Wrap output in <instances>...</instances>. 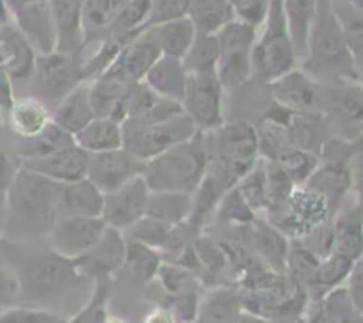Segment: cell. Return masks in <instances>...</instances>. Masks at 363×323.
Here are the masks:
<instances>
[{"mask_svg": "<svg viewBox=\"0 0 363 323\" xmlns=\"http://www.w3.org/2000/svg\"><path fill=\"white\" fill-rule=\"evenodd\" d=\"M67 318L46 309L6 307L0 309V323H66Z\"/></svg>", "mask_w": 363, "mask_h": 323, "instance_id": "49", "label": "cell"}, {"mask_svg": "<svg viewBox=\"0 0 363 323\" xmlns=\"http://www.w3.org/2000/svg\"><path fill=\"white\" fill-rule=\"evenodd\" d=\"M105 229L101 217H60L46 234L48 248L62 258L77 259L98 243Z\"/></svg>", "mask_w": 363, "mask_h": 323, "instance_id": "11", "label": "cell"}, {"mask_svg": "<svg viewBox=\"0 0 363 323\" xmlns=\"http://www.w3.org/2000/svg\"><path fill=\"white\" fill-rule=\"evenodd\" d=\"M60 185L20 165L6 192L4 240L11 243L46 238L59 219Z\"/></svg>", "mask_w": 363, "mask_h": 323, "instance_id": "1", "label": "cell"}, {"mask_svg": "<svg viewBox=\"0 0 363 323\" xmlns=\"http://www.w3.org/2000/svg\"><path fill=\"white\" fill-rule=\"evenodd\" d=\"M18 169H20V165L11 158L9 153L0 149V194H6L9 190L11 183L16 177Z\"/></svg>", "mask_w": 363, "mask_h": 323, "instance_id": "53", "label": "cell"}, {"mask_svg": "<svg viewBox=\"0 0 363 323\" xmlns=\"http://www.w3.org/2000/svg\"><path fill=\"white\" fill-rule=\"evenodd\" d=\"M305 185L321 194L328 201L332 213H335L351 188V167L347 165V158L339 155L326 160L323 165L319 163V167Z\"/></svg>", "mask_w": 363, "mask_h": 323, "instance_id": "22", "label": "cell"}, {"mask_svg": "<svg viewBox=\"0 0 363 323\" xmlns=\"http://www.w3.org/2000/svg\"><path fill=\"white\" fill-rule=\"evenodd\" d=\"M332 254L357 263L363 256V209L358 204L342 209L332 222Z\"/></svg>", "mask_w": 363, "mask_h": 323, "instance_id": "24", "label": "cell"}, {"mask_svg": "<svg viewBox=\"0 0 363 323\" xmlns=\"http://www.w3.org/2000/svg\"><path fill=\"white\" fill-rule=\"evenodd\" d=\"M188 73L179 59L162 55L155 62V66L147 71L144 84L151 89L155 94L170 102L181 103L186 91Z\"/></svg>", "mask_w": 363, "mask_h": 323, "instance_id": "26", "label": "cell"}, {"mask_svg": "<svg viewBox=\"0 0 363 323\" xmlns=\"http://www.w3.org/2000/svg\"><path fill=\"white\" fill-rule=\"evenodd\" d=\"M110 295V283L108 280H96V291L89 304L73 316L67 319L66 323H106L108 316H106V300Z\"/></svg>", "mask_w": 363, "mask_h": 323, "instance_id": "47", "label": "cell"}, {"mask_svg": "<svg viewBox=\"0 0 363 323\" xmlns=\"http://www.w3.org/2000/svg\"><path fill=\"white\" fill-rule=\"evenodd\" d=\"M318 302V309L308 323H363V318L347 297L346 288H337Z\"/></svg>", "mask_w": 363, "mask_h": 323, "instance_id": "39", "label": "cell"}, {"mask_svg": "<svg viewBox=\"0 0 363 323\" xmlns=\"http://www.w3.org/2000/svg\"><path fill=\"white\" fill-rule=\"evenodd\" d=\"M156 277L160 279L163 290L170 295V298L201 291V279L191 270L184 268L177 263H162Z\"/></svg>", "mask_w": 363, "mask_h": 323, "instance_id": "44", "label": "cell"}, {"mask_svg": "<svg viewBox=\"0 0 363 323\" xmlns=\"http://www.w3.org/2000/svg\"><path fill=\"white\" fill-rule=\"evenodd\" d=\"M296 62L298 57L284 16L282 0H272L268 20L259 31L257 41L252 48L254 77L269 84L294 70Z\"/></svg>", "mask_w": 363, "mask_h": 323, "instance_id": "4", "label": "cell"}, {"mask_svg": "<svg viewBox=\"0 0 363 323\" xmlns=\"http://www.w3.org/2000/svg\"><path fill=\"white\" fill-rule=\"evenodd\" d=\"M87 163L89 155L77 144L71 148L62 149V151L50 155L46 158L38 160H23L20 163L25 169L38 173L55 183H73V181L87 177Z\"/></svg>", "mask_w": 363, "mask_h": 323, "instance_id": "21", "label": "cell"}, {"mask_svg": "<svg viewBox=\"0 0 363 323\" xmlns=\"http://www.w3.org/2000/svg\"><path fill=\"white\" fill-rule=\"evenodd\" d=\"M354 261L344 258L339 254H328L326 258L319 259L318 270L314 273L311 288H308V297L321 300L328 293H332L337 288H342L353 270Z\"/></svg>", "mask_w": 363, "mask_h": 323, "instance_id": "34", "label": "cell"}, {"mask_svg": "<svg viewBox=\"0 0 363 323\" xmlns=\"http://www.w3.org/2000/svg\"><path fill=\"white\" fill-rule=\"evenodd\" d=\"M197 128L186 114L162 121V123H123V148L142 162H149L167 149L186 142L197 133Z\"/></svg>", "mask_w": 363, "mask_h": 323, "instance_id": "6", "label": "cell"}, {"mask_svg": "<svg viewBox=\"0 0 363 323\" xmlns=\"http://www.w3.org/2000/svg\"><path fill=\"white\" fill-rule=\"evenodd\" d=\"M14 270L20 279V293L32 298L55 297L85 280L74 268L73 259L62 258L50 248L34 254Z\"/></svg>", "mask_w": 363, "mask_h": 323, "instance_id": "5", "label": "cell"}, {"mask_svg": "<svg viewBox=\"0 0 363 323\" xmlns=\"http://www.w3.org/2000/svg\"><path fill=\"white\" fill-rule=\"evenodd\" d=\"M126 259V236L123 231L106 226L98 243L80 258L73 259L77 272L85 280H110L119 272Z\"/></svg>", "mask_w": 363, "mask_h": 323, "instance_id": "15", "label": "cell"}, {"mask_svg": "<svg viewBox=\"0 0 363 323\" xmlns=\"http://www.w3.org/2000/svg\"><path fill=\"white\" fill-rule=\"evenodd\" d=\"M160 252L140 241L128 240L126 238V259H124L123 268L133 277L137 283L147 284L156 279L158 270L162 266Z\"/></svg>", "mask_w": 363, "mask_h": 323, "instance_id": "40", "label": "cell"}, {"mask_svg": "<svg viewBox=\"0 0 363 323\" xmlns=\"http://www.w3.org/2000/svg\"><path fill=\"white\" fill-rule=\"evenodd\" d=\"M145 323H176L174 322V314L169 309H156L155 312L149 314Z\"/></svg>", "mask_w": 363, "mask_h": 323, "instance_id": "55", "label": "cell"}, {"mask_svg": "<svg viewBox=\"0 0 363 323\" xmlns=\"http://www.w3.org/2000/svg\"><path fill=\"white\" fill-rule=\"evenodd\" d=\"M103 206H105V194L87 177L60 185L59 219L60 217H101Z\"/></svg>", "mask_w": 363, "mask_h": 323, "instance_id": "23", "label": "cell"}, {"mask_svg": "<svg viewBox=\"0 0 363 323\" xmlns=\"http://www.w3.org/2000/svg\"><path fill=\"white\" fill-rule=\"evenodd\" d=\"M188 20L194 23L197 34H218L227 23L236 20L230 0H191Z\"/></svg>", "mask_w": 363, "mask_h": 323, "instance_id": "32", "label": "cell"}, {"mask_svg": "<svg viewBox=\"0 0 363 323\" xmlns=\"http://www.w3.org/2000/svg\"><path fill=\"white\" fill-rule=\"evenodd\" d=\"M74 144L87 155L123 148V124L108 117H96L74 135Z\"/></svg>", "mask_w": 363, "mask_h": 323, "instance_id": "29", "label": "cell"}, {"mask_svg": "<svg viewBox=\"0 0 363 323\" xmlns=\"http://www.w3.org/2000/svg\"><path fill=\"white\" fill-rule=\"evenodd\" d=\"M53 28H55V52L80 59L85 45L84 0H50Z\"/></svg>", "mask_w": 363, "mask_h": 323, "instance_id": "20", "label": "cell"}, {"mask_svg": "<svg viewBox=\"0 0 363 323\" xmlns=\"http://www.w3.org/2000/svg\"><path fill=\"white\" fill-rule=\"evenodd\" d=\"M145 162L138 160L124 148L89 155L87 180L94 183L103 194H112L121 187L144 176Z\"/></svg>", "mask_w": 363, "mask_h": 323, "instance_id": "13", "label": "cell"}, {"mask_svg": "<svg viewBox=\"0 0 363 323\" xmlns=\"http://www.w3.org/2000/svg\"><path fill=\"white\" fill-rule=\"evenodd\" d=\"M243 243L264 266L277 273H286L289 240L277 231L266 219H255L250 226H243Z\"/></svg>", "mask_w": 363, "mask_h": 323, "instance_id": "18", "label": "cell"}, {"mask_svg": "<svg viewBox=\"0 0 363 323\" xmlns=\"http://www.w3.org/2000/svg\"><path fill=\"white\" fill-rule=\"evenodd\" d=\"M48 109L35 98H21L9 109V124L21 138H32L41 133L50 123Z\"/></svg>", "mask_w": 363, "mask_h": 323, "instance_id": "37", "label": "cell"}, {"mask_svg": "<svg viewBox=\"0 0 363 323\" xmlns=\"http://www.w3.org/2000/svg\"><path fill=\"white\" fill-rule=\"evenodd\" d=\"M266 183H268V194H269V209L277 208V206L286 204L287 199L291 197L296 185L291 181V177L284 173L282 167L273 160H266ZM268 209V212H269Z\"/></svg>", "mask_w": 363, "mask_h": 323, "instance_id": "46", "label": "cell"}, {"mask_svg": "<svg viewBox=\"0 0 363 323\" xmlns=\"http://www.w3.org/2000/svg\"><path fill=\"white\" fill-rule=\"evenodd\" d=\"M273 103L300 114H321L325 106V87L305 70L287 71L269 82Z\"/></svg>", "mask_w": 363, "mask_h": 323, "instance_id": "12", "label": "cell"}, {"mask_svg": "<svg viewBox=\"0 0 363 323\" xmlns=\"http://www.w3.org/2000/svg\"><path fill=\"white\" fill-rule=\"evenodd\" d=\"M351 187L357 190V204L363 209V153L354 158V163L351 165Z\"/></svg>", "mask_w": 363, "mask_h": 323, "instance_id": "54", "label": "cell"}, {"mask_svg": "<svg viewBox=\"0 0 363 323\" xmlns=\"http://www.w3.org/2000/svg\"><path fill=\"white\" fill-rule=\"evenodd\" d=\"M223 87L216 73L188 75L186 91L181 102L186 114L199 131H215L223 121Z\"/></svg>", "mask_w": 363, "mask_h": 323, "instance_id": "10", "label": "cell"}, {"mask_svg": "<svg viewBox=\"0 0 363 323\" xmlns=\"http://www.w3.org/2000/svg\"><path fill=\"white\" fill-rule=\"evenodd\" d=\"M92 119H96L92 112L91 99H89V82H82L77 89L69 92L59 105L53 109L52 121L66 130L67 133L74 135L84 130Z\"/></svg>", "mask_w": 363, "mask_h": 323, "instance_id": "27", "label": "cell"}, {"mask_svg": "<svg viewBox=\"0 0 363 323\" xmlns=\"http://www.w3.org/2000/svg\"><path fill=\"white\" fill-rule=\"evenodd\" d=\"M20 295V279L9 261L0 258V309H6Z\"/></svg>", "mask_w": 363, "mask_h": 323, "instance_id": "51", "label": "cell"}, {"mask_svg": "<svg viewBox=\"0 0 363 323\" xmlns=\"http://www.w3.org/2000/svg\"><path fill=\"white\" fill-rule=\"evenodd\" d=\"M319 0H282L284 16H286L289 35L293 39L298 62L307 55L308 32L318 11Z\"/></svg>", "mask_w": 363, "mask_h": 323, "instance_id": "33", "label": "cell"}, {"mask_svg": "<svg viewBox=\"0 0 363 323\" xmlns=\"http://www.w3.org/2000/svg\"><path fill=\"white\" fill-rule=\"evenodd\" d=\"M241 311V293L234 288H218L202 302L194 323H236Z\"/></svg>", "mask_w": 363, "mask_h": 323, "instance_id": "36", "label": "cell"}, {"mask_svg": "<svg viewBox=\"0 0 363 323\" xmlns=\"http://www.w3.org/2000/svg\"><path fill=\"white\" fill-rule=\"evenodd\" d=\"M130 0H84L85 45L94 39L101 41L117 21ZM84 45V48H85Z\"/></svg>", "mask_w": 363, "mask_h": 323, "instance_id": "31", "label": "cell"}, {"mask_svg": "<svg viewBox=\"0 0 363 323\" xmlns=\"http://www.w3.org/2000/svg\"><path fill=\"white\" fill-rule=\"evenodd\" d=\"M286 206L303 224L308 233L318 226H321V224L332 220L333 217L328 201L321 194L308 188L307 185L294 188L291 197L287 199Z\"/></svg>", "mask_w": 363, "mask_h": 323, "instance_id": "30", "label": "cell"}, {"mask_svg": "<svg viewBox=\"0 0 363 323\" xmlns=\"http://www.w3.org/2000/svg\"><path fill=\"white\" fill-rule=\"evenodd\" d=\"M240 190L241 197L248 204V208L259 215V213H268L269 209V194H268V183H266V165L264 158H259L257 163L245 174L236 185Z\"/></svg>", "mask_w": 363, "mask_h": 323, "instance_id": "42", "label": "cell"}, {"mask_svg": "<svg viewBox=\"0 0 363 323\" xmlns=\"http://www.w3.org/2000/svg\"><path fill=\"white\" fill-rule=\"evenodd\" d=\"M230 2H233L238 20L261 31V27L268 20L272 0H230Z\"/></svg>", "mask_w": 363, "mask_h": 323, "instance_id": "50", "label": "cell"}, {"mask_svg": "<svg viewBox=\"0 0 363 323\" xmlns=\"http://www.w3.org/2000/svg\"><path fill=\"white\" fill-rule=\"evenodd\" d=\"M236 323H272L269 319L262 318V316L254 314V312H248V311H241L240 318H238Z\"/></svg>", "mask_w": 363, "mask_h": 323, "instance_id": "56", "label": "cell"}, {"mask_svg": "<svg viewBox=\"0 0 363 323\" xmlns=\"http://www.w3.org/2000/svg\"><path fill=\"white\" fill-rule=\"evenodd\" d=\"M160 57H162V50L155 34L145 28L123 46L112 66L103 75H110L128 84H138V82H144L147 71L155 66Z\"/></svg>", "mask_w": 363, "mask_h": 323, "instance_id": "16", "label": "cell"}, {"mask_svg": "<svg viewBox=\"0 0 363 323\" xmlns=\"http://www.w3.org/2000/svg\"><path fill=\"white\" fill-rule=\"evenodd\" d=\"M347 297H350L351 304L357 309L358 314L363 318V256L354 263L353 270H351L350 277H347Z\"/></svg>", "mask_w": 363, "mask_h": 323, "instance_id": "52", "label": "cell"}, {"mask_svg": "<svg viewBox=\"0 0 363 323\" xmlns=\"http://www.w3.org/2000/svg\"><path fill=\"white\" fill-rule=\"evenodd\" d=\"M32 92L38 102L48 109H55L73 89L84 80L80 59L60 52L38 53L34 73H32Z\"/></svg>", "mask_w": 363, "mask_h": 323, "instance_id": "8", "label": "cell"}, {"mask_svg": "<svg viewBox=\"0 0 363 323\" xmlns=\"http://www.w3.org/2000/svg\"><path fill=\"white\" fill-rule=\"evenodd\" d=\"M220 60V45L216 34H197L186 55L183 57V66L188 75L194 73H216Z\"/></svg>", "mask_w": 363, "mask_h": 323, "instance_id": "41", "label": "cell"}, {"mask_svg": "<svg viewBox=\"0 0 363 323\" xmlns=\"http://www.w3.org/2000/svg\"><path fill=\"white\" fill-rule=\"evenodd\" d=\"M14 25L38 53L55 50V28L50 0H2Z\"/></svg>", "mask_w": 363, "mask_h": 323, "instance_id": "14", "label": "cell"}, {"mask_svg": "<svg viewBox=\"0 0 363 323\" xmlns=\"http://www.w3.org/2000/svg\"><path fill=\"white\" fill-rule=\"evenodd\" d=\"M191 209H194V194L151 192L145 217H151L167 226H183L190 220Z\"/></svg>", "mask_w": 363, "mask_h": 323, "instance_id": "28", "label": "cell"}, {"mask_svg": "<svg viewBox=\"0 0 363 323\" xmlns=\"http://www.w3.org/2000/svg\"><path fill=\"white\" fill-rule=\"evenodd\" d=\"M190 4L191 0H151L144 31L156 27V25L167 23V21L184 18L190 9Z\"/></svg>", "mask_w": 363, "mask_h": 323, "instance_id": "48", "label": "cell"}, {"mask_svg": "<svg viewBox=\"0 0 363 323\" xmlns=\"http://www.w3.org/2000/svg\"><path fill=\"white\" fill-rule=\"evenodd\" d=\"M209 137L197 131L190 141L167 149L145 162L144 181L151 192H183L194 194L208 169Z\"/></svg>", "mask_w": 363, "mask_h": 323, "instance_id": "3", "label": "cell"}, {"mask_svg": "<svg viewBox=\"0 0 363 323\" xmlns=\"http://www.w3.org/2000/svg\"><path fill=\"white\" fill-rule=\"evenodd\" d=\"M323 110H330L346 128L363 130V85L358 80H340L335 87L325 89Z\"/></svg>", "mask_w": 363, "mask_h": 323, "instance_id": "25", "label": "cell"}, {"mask_svg": "<svg viewBox=\"0 0 363 323\" xmlns=\"http://www.w3.org/2000/svg\"><path fill=\"white\" fill-rule=\"evenodd\" d=\"M149 31L155 34L160 50H162V55L179 60H183V57L186 55L195 35H197L194 23L188 20V16L156 25Z\"/></svg>", "mask_w": 363, "mask_h": 323, "instance_id": "35", "label": "cell"}, {"mask_svg": "<svg viewBox=\"0 0 363 323\" xmlns=\"http://www.w3.org/2000/svg\"><path fill=\"white\" fill-rule=\"evenodd\" d=\"M215 213L218 222L233 224L234 227L250 226V224L257 219V215L248 208V204L245 202V199L241 197L240 190H238L236 187L223 195L220 204L216 206Z\"/></svg>", "mask_w": 363, "mask_h": 323, "instance_id": "45", "label": "cell"}, {"mask_svg": "<svg viewBox=\"0 0 363 323\" xmlns=\"http://www.w3.org/2000/svg\"><path fill=\"white\" fill-rule=\"evenodd\" d=\"M311 77H333L339 80H358L354 53L342 23L333 9V0H319L311 32L307 55L301 60Z\"/></svg>", "mask_w": 363, "mask_h": 323, "instance_id": "2", "label": "cell"}, {"mask_svg": "<svg viewBox=\"0 0 363 323\" xmlns=\"http://www.w3.org/2000/svg\"><path fill=\"white\" fill-rule=\"evenodd\" d=\"M71 146H74L73 135L57 126L53 121H50L41 133L32 138H23L20 146V158L21 162L23 160L46 158V156L55 155V153L71 148Z\"/></svg>", "mask_w": 363, "mask_h": 323, "instance_id": "38", "label": "cell"}, {"mask_svg": "<svg viewBox=\"0 0 363 323\" xmlns=\"http://www.w3.org/2000/svg\"><path fill=\"white\" fill-rule=\"evenodd\" d=\"M273 162L279 163L284 169V173L291 177L296 187L307 183L308 177L314 174V170L319 167V156L311 151H305L300 148H287L277 156Z\"/></svg>", "mask_w": 363, "mask_h": 323, "instance_id": "43", "label": "cell"}, {"mask_svg": "<svg viewBox=\"0 0 363 323\" xmlns=\"http://www.w3.org/2000/svg\"><path fill=\"white\" fill-rule=\"evenodd\" d=\"M151 190L144 177H135L128 185L121 187L119 190L105 195V206H103L101 219L103 222L113 229L126 231L135 222L145 217L147 202Z\"/></svg>", "mask_w": 363, "mask_h": 323, "instance_id": "17", "label": "cell"}, {"mask_svg": "<svg viewBox=\"0 0 363 323\" xmlns=\"http://www.w3.org/2000/svg\"><path fill=\"white\" fill-rule=\"evenodd\" d=\"M211 156L236 169L241 176L248 173L261 158L257 128L248 121L223 123L218 130L209 131Z\"/></svg>", "mask_w": 363, "mask_h": 323, "instance_id": "9", "label": "cell"}, {"mask_svg": "<svg viewBox=\"0 0 363 323\" xmlns=\"http://www.w3.org/2000/svg\"><path fill=\"white\" fill-rule=\"evenodd\" d=\"M38 52L14 23L0 25V71L9 80H30Z\"/></svg>", "mask_w": 363, "mask_h": 323, "instance_id": "19", "label": "cell"}, {"mask_svg": "<svg viewBox=\"0 0 363 323\" xmlns=\"http://www.w3.org/2000/svg\"><path fill=\"white\" fill-rule=\"evenodd\" d=\"M0 2H2V0H0Z\"/></svg>", "mask_w": 363, "mask_h": 323, "instance_id": "59", "label": "cell"}, {"mask_svg": "<svg viewBox=\"0 0 363 323\" xmlns=\"http://www.w3.org/2000/svg\"><path fill=\"white\" fill-rule=\"evenodd\" d=\"M6 229V194H0V240H4Z\"/></svg>", "mask_w": 363, "mask_h": 323, "instance_id": "57", "label": "cell"}, {"mask_svg": "<svg viewBox=\"0 0 363 323\" xmlns=\"http://www.w3.org/2000/svg\"><path fill=\"white\" fill-rule=\"evenodd\" d=\"M0 126H2V109H0Z\"/></svg>", "mask_w": 363, "mask_h": 323, "instance_id": "58", "label": "cell"}, {"mask_svg": "<svg viewBox=\"0 0 363 323\" xmlns=\"http://www.w3.org/2000/svg\"><path fill=\"white\" fill-rule=\"evenodd\" d=\"M259 31L241 20H233L216 34L220 45V60L216 77L223 91L241 87L254 77L252 71V48L257 41Z\"/></svg>", "mask_w": 363, "mask_h": 323, "instance_id": "7", "label": "cell"}]
</instances>
